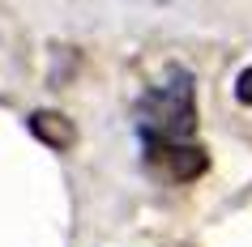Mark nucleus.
Returning <instances> with one entry per match:
<instances>
[{"label": "nucleus", "mask_w": 252, "mask_h": 247, "mask_svg": "<svg viewBox=\"0 0 252 247\" xmlns=\"http://www.w3.org/2000/svg\"><path fill=\"white\" fill-rule=\"evenodd\" d=\"M235 98H239L244 107H252V64H248V68H244V73L235 77Z\"/></svg>", "instance_id": "4"}, {"label": "nucleus", "mask_w": 252, "mask_h": 247, "mask_svg": "<svg viewBox=\"0 0 252 247\" xmlns=\"http://www.w3.org/2000/svg\"><path fill=\"white\" fill-rule=\"evenodd\" d=\"M197 128V94H192V73L175 68L171 77L146 90L141 98V132L146 141H184Z\"/></svg>", "instance_id": "1"}, {"label": "nucleus", "mask_w": 252, "mask_h": 247, "mask_svg": "<svg viewBox=\"0 0 252 247\" xmlns=\"http://www.w3.org/2000/svg\"><path fill=\"white\" fill-rule=\"evenodd\" d=\"M26 124H30V132H34L43 145H52V149H60V154H64V149H73V141H77L73 119L60 115V111H34Z\"/></svg>", "instance_id": "3"}, {"label": "nucleus", "mask_w": 252, "mask_h": 247, "mask_svg": "<svg viewBox=\"0 0 252 247\" xmlns=\"http://www.w3.org/2000/svg\"><path fill=\"white\" fill-rule=\"evenodd\" d=\"M146 149H150V158H158L162 166L171 170L175 179H197L201 170L210 166L205 154L192 149V145H184V141H146Z\"/></svg>", "instance_id": "2"}]
</instances>
